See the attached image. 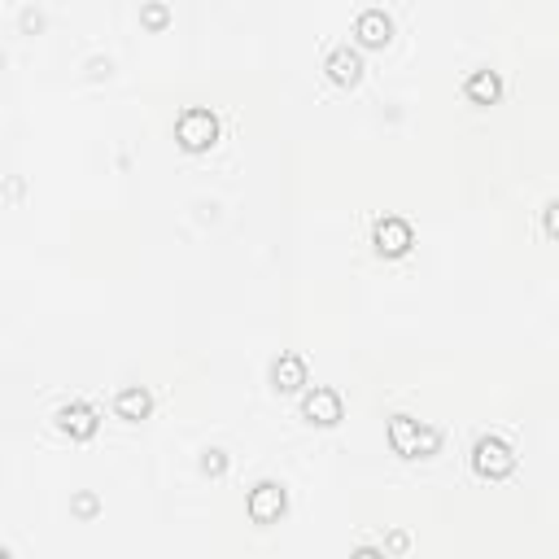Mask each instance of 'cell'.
Returning a JSON list of instances; mask_svg holds the SVG:
<instances>
[{
    "label": "cell",
    "mask_w": 559,
    "mask_h": 559,
    "mask_svg": "<svg viewBox=\"0 0 559 559\" xmlns=\"http://www.w3.org/2000/svg\"><path fill=\"white\" fill-rule=\"evenodd\" d=\"M389 446H394V455H402V459H428L442 450V433L420 424V420H411V415H394V420H389Z\"/></svg>",
    "instance_id": "1"
},
{
    "label": "cell",
    "mask_w": 559,
    "mask_h": 559,
    "mask_svg": "<svg viewBox=\"0 0 559 559\" xmlns=\"http://www.w3.org/2000/svg\"><path fill=\"white\" fill-rule=\"evenodd\" d=\"M175 140H180L184 153H206L214 140H219V118L201 105H188V110L175 118Z\"/></svg>",
    "instance_id": "2"
},
{
    "label": "cell",
    "mask_w": 559,
    "mask_h": 559,
    "mask_svg": "<svg viewBox=\"0 0 559 559\" xmlns=\"http://www.w3.org/2000/svg\"><path fill=\"white\" fill-rule=\"evenodd\" d=\"M472 472L485 481H503L516 472V450H511L503 437H481V442L472 446Z\"/></svg>",
    "instance_id": "3"
},
{
    "label": "cell",
    "mask_w": 559,
    "mask_h": 559,
    "mask_svg": "<svg viewBox=\"0 0 559 559\" xmlns=\"http://www.w3.org/2000/svg\"><path fill=\"white\" fill-rule=\"evenodd\" d=\"M284 511H289V494H284V485L258 481L254 490H249V520H254V525H276Z\"/></svg>",
    "instance_id": "4"
},
{
    "label": "cell",
    "mask_w": 559,
    "mask_h": 559,
    "mask_svg": "<svg viewBox=\"0 0 559 559\" xmlns=\"http://www.w3.org/2000/svg\"><path fill=\"white\" fill-rule=\"evenodd\" d=\"M302 415H306L311 424H319V428H332V424H341V415H346V402H341L337 389L315 385L311 394L302 398Z\"/></svg>",
    "instance_id": "5"
},
{
    "label": "cell",
    "mask_w": 559,
    "mask_h": 559,
    "mask_svg": "<svg viewBox=\"0 0 559 559\" xmlns=\"http://www.w3.org/2000/svg\"><path fill=\"white\" fill-rule=\"evenodd\" d=\"M372 241H376V249H380L385 258H402V254H407V249L415 245V232H411V223H407V219L389 214V219H376Z\"/></svg>",
    "instance_id": "6"
},
{
    "label": "cell",
    "mask_w": 559,
    "mask_h": 559,
    "mask_svg": "<svg viewBox=\"0 0 559 559\" xmlns=\"http://www.w3.org/2000/svg\"><path fill=\"white\" fill-rule=\"evenodd\" d=\"M354 35H359L363 49H385L394 40V22H389L385 9H363L359 22H354Z\"/></svg>",
    "instance_id": "7"
},
{
    "label": "cell",
    "mask_w": 559,
    "mask_h": 559,
    "mask_svg": "<svg viewBox=\"0 0 559 559\" xmlns=\"http://www.w3.org/2000/svg\"><path fill=\"white\" fill-rule=\"evenodd\" d=\"M57 428H62L66 437H75V442H88V437H97V411H92L88 402H66V407L57 411Z\"/></svg>",
    "instance_id": "8"
},
{
    "label": "cell",
    "mask_w": 559,
    "mask_h": 559,
    "mask_svg": "<svg viewBox=\"0 0 559 559\" xmlns=\"http://www.w3.org/2000/svg\"><path fill=\"white\" fill-rule=\"evenodd\" d=\"M324 70H328V79L337 83V88H354V83L363 79V57H359V49L341 44V49H332V53H328Z\"/></svg>",
    "instance_id": "9"
},
{
    "label": "cell",
    "mask_w": 559,
    "mask_h": 559,
    "mask_svg": "<svg viewBox=\"0 0 559 559\" xmlns=\"http://www.w3.org/2000/svg\"><path fill=\"white\" fill-rule=\"evenodd\" d=\"M271 385L280 389V394H297V389L306 385V359L302 354H280L276 363H271Z\"/></svg>",
    "instance_id": "10"
},
{
    "label": "cell",
    "mask_w": 559,
    "mask_h": 559,
    "mask_svg": "<svg viewBox=\"0 0 559 559\" xmlns=\"http://www.w3.org/2000/svg\"><path fill=\"white\" fill-rule=\"evenodd\" d=\"M463 97L472 105H494L503 97V79H498V70H472L468 83H463Z\"/></svg>",
    "instance_id": "11"
},
{
    "label": "cell",
    "mask_w": 559,
    "mask_h": 559,
    "mask_svg": "<svg viewBox=\"0 0 559 559\" xmlns=\"http://www.w3.org/2000/svg\"><path fill=\"white\" fill-rule=\"evenodd\" d=\"M114 411H118V420H145V415L153 411V394L145 385H127V389H118V398H114Z\"/></svg>",
    "instance_id": "12"
},
{
    "label": "cell",
    "mask_w": 559,
    "mask_h": 559,
    "mask_svg": "<svg viewBox=\"0 0 559 559\" xmlns=\"http://www.w3.org/2000/svg\"><path fill=\"white\" fill-rule=\"evenodd\" d=\"M140 22H145V27H149V31H162V27H166V22H171V9H166V5H162V0H149V5H145V9H140Z\"/></svg>",
    "instance_id": "13"
},
{
    "label": "cell",
    "mask_w": 559,
    "mask_h": 559,
    "mask_svg": "<svg viewBox=\"0 0 559 559\" xmlns=\"http://www.w3.org/2000/svg\"><path fill=\"white\" fill-rule=\"evenodd\" d=\"M201 472H206V477H223V472H228V455H223V450H206V455H201Z\"/></svg>",
    "instance_id": "14"
},
{
    "label": "cell",
    "mask_w": 559,
    "mask_h": 559,
    "mask_svg": "<svg viewBox=\"0 0 559 559\" xmlns=\"http://www.w3.org/2000/svg\"><path fill=\"white\" fill-rule=\"evenodd\" d=\"M70 511H75V516H83V520H92L101 511V498L97 494H79L75 503H70Z\"/></svg>",
    "instance_id": "15"
},
{
    "label": "cell",
    "mask_w": 559,
    "mask_h": 559,
    "mask_svg": "<svg viewBox=\"0 0 559 559\" xmlns=\"http://www.w3.org/2000/svg\"><path fill=\"white\" fill-rule=\"evenodd\" d=\"M542 228H546V236H555V241H559V197H555V201H546V210H542Z\"/></svg>",
    "instance_id": "16"
},
{
    "label": "cell",
    "mask_w": 559,
    "mask_h": 559,
    "mask_svg": "<svg viewBox=\"0 0 559 559\" xmlns=\"http://www.w3.org/2000/svg\"><path fill=\"white\" fill-rule=\"evenodd\" d=\"M389 551H407V533H394V538H389Z\"/></svg>",
    "instance_id": "17"
}]
</instances>
